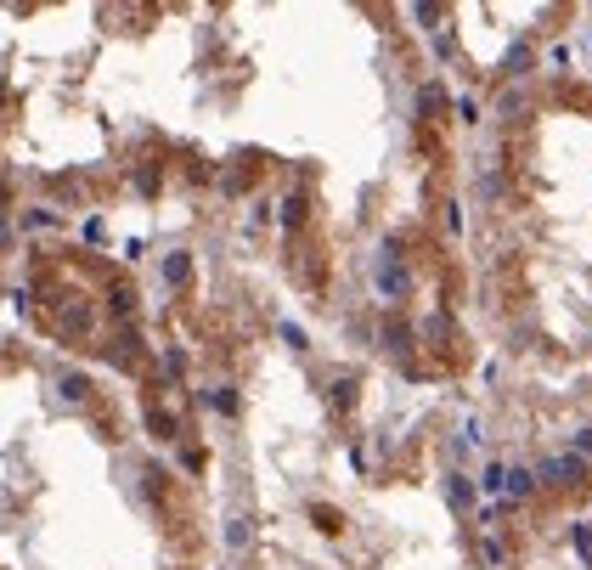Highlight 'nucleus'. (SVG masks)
I'll use <instances>...</instances> for the list:
<instances>
[{
    "label": "nucleus",
    "mask_w": 592,
    "mask_h": 570,
    "mask_svg": "<svg viewBox=\"0 0 592 570\" xmlns=\"http://www.w3.org/2000/svg\"><path fill=\"white\" fill-rule=\"evenodd\" d=\"M164 277H169V283H186V254H169V260H164Z\"/></svg>",
    "instance_id": "nucleus-1"
},
{
    "label": "nucleus",
    "mask_w": 592,
    "mask_h": 570,
    "mask_svg": "<svg viewBox=\"0 0 592 570\" xmlns=\"http://www.w3.org/2000/svg\"><path fill=\"white\" fill-rule=\"evenodd\" d=\"M63 396H68V401L85 396V373H68V379H63Z\"/></svg>",
    "instance_id": "nucleus-2"
},
{
    "label": "nucleus",
    "mask_w": 592,
    "mask_h": 570,
    "mask_svg": "<svg viewBox=\"0 0 592 570\" xmlns=\"http://www.w3.org/2000/svg\"><path fill=\"white\" fill-rule=\"evenodd\" d=\"M508 491H514V497H530V475H524V469H514V475H508Z\"/></svg>",
    "instance_id": "nucleus-3"
}]
</instances>
